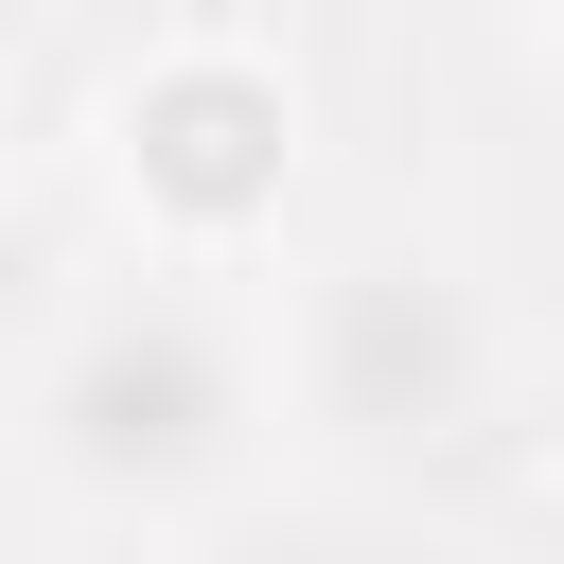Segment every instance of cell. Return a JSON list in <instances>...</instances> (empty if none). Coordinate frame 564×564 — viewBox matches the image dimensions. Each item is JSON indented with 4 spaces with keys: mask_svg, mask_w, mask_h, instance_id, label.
Returning <instances> with one entry per match:
<instances>
[{
    "mask_svg": "<svg viewBox=\"0 0 564 564\" xmlns=\"http://www.w3.org/2000/svg\"><path fill=\"white\" fill-rule=\"evenodd\" d=\"M18 476L88 529H194L264 476L282 441V335L212 282V264H123L53 317V352L0 405Z\"/></svg>",
    "mask_w": 564,
    "mask_h": 564,
    "instance_id": "6da1fadb",
    "label": "cell"
},
{
    "mask_svg": "<svg viewBox=\"0 0 564 564\" xmlns=\"http://www.w3.org/2000/svg\"><path fill=\"white\" fill-rule=\"evenodd\" d=\"M264 335H282V423L335 476H441L511 405V300L476 282L458 229H405V212L388 229H335L264 300Z\"/></svg>",
    "mask_w": 564,
    "mask_h": 564,
    "instance_id": "7a4b0ae2",
    "label": "cell"
},
{
    "mask_svg": "<svg viewBox=\"0 0 564 564\" xmlns=\"http://www.w3.org/2000/svg\"><path fill=\"white\" fill-rule=\"evenodd\" d=\"M88 159L141 229V264H247L300 194V53L264 18H141L88 70Z\"/></svg>",
    "mask_w": 564,
    "mask_h": 564,
    "instance_id": "3957f363",
    "label": "cell"
},
{
    "mask_svg": "<svg viewBox=\"0 0 564 564\" xmlns=\"http://www.w3.org/2000/svg\"><path fill=\"white\" fill-rule=\"evenodd\" d=\"M70 300H88V247H70V194L0 159V405H18V370L53 352V317H70Z\"/></svg>",
    "mask_w": 564,
    "mask_h": 564,
    "instance_id": "277c9868",
    "label": "cell"
},
{
    "mask_svg": "<svg viewBox=\"0 0 564 564\" xmlns=\"http://www.w3.org/2000/svg\"><path fill=\"white\" fill-rule=\"evenodd\" d=\"M494 564H564V476H529V494H511V529H494Z\"/></svg>",
    "mask_w": 564,
    "mask_h": 564,
    "instance_id": "5b68a950",
    "label": "cell"
},
{
    "mask_svg": "<svg viewBox=\"0 0 564 564\" xmlns=\"http://www.w3.org/2000/svg\"><path fill=\"white\" fill-rule=\"evenodd\" d=\"M511 53H529V70H546V88H564V0H546V18H529V35H511Z\"/></svg>",
    "mask_w": 564,
    "mask_h": 564,
    "instance_id": "8992f818",
    "label": "cell"
}]
</instances>
